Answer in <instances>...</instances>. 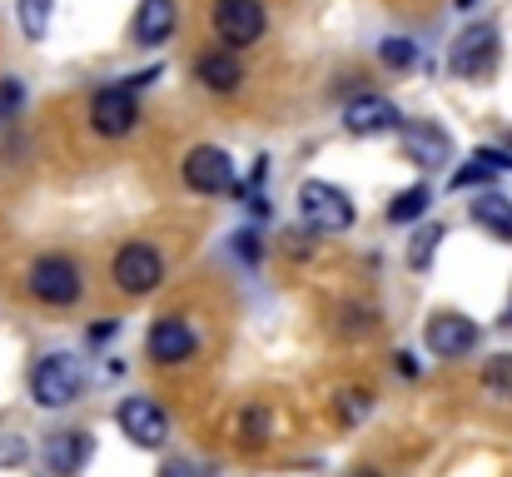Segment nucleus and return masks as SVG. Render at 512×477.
<instances>
[{
    "mask_svg": "<svg viewBox=\"0 0 512 477\" xmlns=\"http://www.w3.org/2000/svg\"><path fill=\"white\" fill-rule=\"evenodd\" d=\"M30 393L40 408H65L85 393V363L70 353H45L30 373Z\"/></svg>",
    "mask_w": 512,
    "mask_h": 477,
    "instance_id": "f257e3e1",
    "label": "nucleus"
},
{
    "mask_svg": "<svg viewBox=\"0 0 512 477\" xmlns=\"http://www.w3.org/2000/svg\"><path fill=\"white\" fill-rule=\"evenodd\" d=\"M299 219L314 234H343L353 224V199L329 179H304L299 184Z\"/></svg>",
    "mask_w": 512,
    "mask_h": 477,
    "instance_id": "f03ea898",
    "label": "nucleus"
},
{
    "mask_svg": "<svg viewBox=\"0 0 512 477\" xmlns=\"http://www.w3.org/2000/svg\"><path fill=\"white\" fill-rule=\"evenodd\" d=\"M30 294L50 309H65L80 299V264L65 259V254H40L30 264Z\"/></svg>",
    "mask_w": 512,
    "mask_h": 477,
    "instance_id": "7ed1b4c3",
    "label": "nucleus"
},
{
    "mask_svg": "<svg viewBox=\"0 0 512 477\" xmlns=\"http://www.w3.org/2000/svg\"><path fill=\"white\" fill-rule=\"evenodd\" d=\"M453 75L463 80H488L498 70V25H468L458 40H453V55H448Z\"/></svg>",
    "mask_w": 512,
    "mask_h": 477,
    "instance_id": "20e7f679",
    "label": "nucleus"
},
{
    "mask_svg": "<svg viewBox=\"0 0 512 477\" xmlns=\"http://www.w3.org/2000/svg\"><path fill=\"white\" fill-rule=\"evenodd\" d=\"M115 284H120V294H155L160 289V279H165V259H160V249L155 244H125L120 254H115Z\"/></svg>",
    "mask_w": 512,
    "mask_h": 477,
    "instance_id": "39448f33",
    "label": "nucleus"
},
{
    "mask_svg": "<svg viewBox=\"0 0 512 477\" xmlns=\"http://www.w3.org/2000/svg\"><path fill=\"white\" fill-rule=\"evenodd\" d=\"M269 15L259 0H214V35L229 45V50H244L264 35Z\"/></svg>",
    "mask_w": 512,
    "mask_h": 477,
    "instance_id": "423d86ee",
    "label": "nucleus"
},
{
    "mask_svg": "<svg viewBox=\"0 0 512 477\" xmlns=\"http://www.w3.org/2000/svg\"><path fill=\"white\" fill-rule=\"evenodd\" d=\"M184 184H189V189H199V194L239 189L229 150H219V145H199V150H189V155H184Z\"/></svg>",
    "mask_w": 512,
    "mask_h": 477,
    "instance_id": "0eeeda50",
    "label": "nucleus"
},
{
    "mask_svg": "<svg viewBox=\"0 0 512 477\" xmlns=\"http://www.w3.org/2000/svg\"><path fill=\"white\" fill-rule=\"evenodd\" d=\"M115 418H120V433L135 448H165V438H170V418L155 398H125Z\"/></svg>",
    "mask_w": 512,
    "mask_h": 477,
    "instance_id": "6e6552de",
    "label": "nucleus"
},
{
    "mask_svg": "<svg viewBox=\"0 0 512 477\" xmlns=\"http://www.w3.org/2000/svg\"><path fill=\"white\" fill-rule=\"evenodd\" d=\"M135 120H140V105H135V95H130L125 85H110V90H100V95L90 100V125H95L105 140L130 135Z\"/></svg>",
    "mask_w": 512,
    "mask_h": 477,
    "instance_id": "1a4fd4ad",
    "label": "nucleus"
},
{
    "mask_svg": "<svg viewBox=\"0 0 512 477\" xmlns=\"http://www.w3.org/2000/svg\"><path fill=\"white\" fill-rule=\"evenodd\" d=\"M423 343H428V353H438V358H463V353L478 343V323L463 314H438L428 323Z\"/></svg>",
    "mask_w": 512,
    "mask_h": 477,
    "instance_id": "9d476101",
    "label": "nucleus"
},
{
    "mask_svg": "<svg viewBox=\"0 0 512 477\" xmlns=\"http://www.w3.org/2000/svg\"><path fill=\"white\" fill-rule=\"evenodd\" d=\"M343 125H348L353 135H383V130H398L403 115H398V105L383 100V95H358V100H348Z\"/></svg>",
    "mask_w": 512,
    "mask_h": 477,
    "instance_id": "9b49d317",
    "label": "nucleus"
},
{
    "mask_svg": "<svg viewBox=\"0 0 512 477\" xmlns=\"http://www.w3.org/2000/svg\"><path fill=\"white\" fill-rule=\"evenodd\" d=\"M403 155L413 164H423V169H438V164L453 159V145H448V135L438 125L423 120V125H403Z\"/></svg>",
    "mask_w": 512,
    "mask_h": 477,
    "instance_id": "f8f14e48",
    "label": "nucleus"
},
{
    "mask_svg": "<svg viewBox=\"0 0 512 477\" xmlns=\"http://www.w3.org/2000/svg\"><path fill=\"white\" fill-rule=\"evenodd\" d=\"M194 353V328L184 323V318H160L155 328H150V358L155 363H184Z\"/></svg>",
    "mask_w": 512,
    "mask_h": 477,
    "instance_id": "ddd939ff",
    "label": "nucleus"
},
{
    "mask_svg": "<svg viewBox=\"0 0 512 477\" xmlns=\"http://www.w3.org/2000/svg\"><path fill=\"white\" fill-rule=\"evenodd\" d=\"M179 25V5L174 0H140L135 10V45H165Z\"/></svg>",
    "mask_w": 512,
    "mask_h": 477,
    "instance_id": "4468645a",
    "label": "nucleus"
},
{
    "mask_svg": "<svg viewBox=\"0 0 512 477\" xmlns=\"http://www.w3.org/2000/svg\"><path fill=\"white\" fill-rule=\"evenodd\" d=\"M90 458V433H55L45 443V468L55 477H75Z\"/></svg>",
    "mask_w": 512,
    "mask_h": 477,
    "instance_id": "2eb2a0df",
    "label": "nucleus"
},
{
    "mask_svg": "<svg viewBox=\"0 0 512 477\" xmlns=\"http://www.w3.org/2000/svg\"><path fill=\"white\" fill-rule=\"evenodd\" d=\"M194 75H199V80H204V90H214V95H234V90L244 85V65H239L234 55H224V50L199 55Z\"/></svg>",
    "mask_w": 512,
    "mask_h": 477,
    "instance_id": "dca6fc26",
    "label": "nucleus"
},
{
    "mask_svg": "<svg viewBox=\"0 0 512 477\" xmlns=\"http://www.w3.org/2000/svg\"><path fill=\"white\" fill-rule=\"evenodd\" d=\"M473 219H478L483 229H493L498 239H508L512 244V199H498V194L473 199Z\"/></svg>",
    "mask_w": 512,
    "mask_h": 477,
    "instance_id": "f3484780",
    "label": "nucleus"
},
{
    "mask_svg": "<svg viewBox=\"0 0 512 477\" xmlns=\"http://www.w3.org/2000/svg\"><path fill=\"white\" fill-rule=\"evenodd\" d=\"M428 204H433V189H428V184H408V189L388 204V219H393V224H413V219L428 214Z\"/></svg>",
    "mask_w": 512,
    "mask_h": 477,
    "instance_id": "a211bd4d",
    "label": "nucleus"
},
{
    "mask_svg": "<svg viewBox=\"0 0 512 477\" xmlns=\"http://www.w3.org/2000/svg\"><path fill=\"white\" fill-rule=\"evenodd\" d=\"M50 10H55V0H20V5H15L25 40H45V30H50Z\"/></svg>",
    "mask_w": 512,
    "mask_h": 477,
    "instance_id": "6ab92c4d",
    "label": "nucleus"
},
{
    "mask_svg": "<svg viewBox=\"0 0 512 477\" xmlns=\"http://www.w3.org/2000/svg\"><path fill=\"white\" fill-rule=\"evenodd\" d=\"M483 388L493 398H512V353H498L483 363Z\"/></svg>",
    "mask_w": 512,
    "mask_h": 477,
    "instance_id": "aec40b11",
    "label": "nucleus"
},
{
    "mask_svg": "<svg viewBox=\"0 0 512 477\" xmlns=\"http://www.w3.org/2000/svg\"><path fill=\"white\" fill-rule=\"evenodd\" d=\"M378 60H383V65H393V70H408V65L418 60V45H413V40H403V35H388V40L378 45Z\"/></svg>",
    "mask_w": 512,
    "mask_h": 477,
    "instance_id": "412c9836",
    "label": "nucleus"
},
{
    "mask_svg": "<svg viewBox=\"0 0 512 477\" xmlns=\"http://www.w3.org/2000/svg\"><path fill=\"white\" fill-rule=\"evenodd\" d=\"M368 408H373V398H368L363 388H348V393H339V418H343V423L368 418Z\"/></svg>",
    "mask_w": 512,
    "mask_h": 477,
    "instance_id": "4be33fe9",
    "label": "nucleus"
},
{
    "mask_svg": "<svg viewBox=\"0 0 512 477\" xmlns=\"http://www.w3.org/2000/svg\"><path fill=\"white\" fill-rule=\"evenodd\" d=\"M488 179H493V169L473 159V164H463V169H453V179H448V184H453V189L463 194V189H478V184H488Z\"/></svg>",
    "mask_w": 512,
    "mask_h": 477,
    "instance_id": "5701e85b",
    "label": "nucleus"
},
{
    "mask_svg": "<svg viewBox=\"0 0 512 477\" xmlns=\"http://www.w3.org/2000/svg\"><path fill=\"white\" fill-rule=\"evenodd\" d=\"M438 239H443V229H438V224H433V229H423V234H418V244H413V254H408V264H413V269H423V264L433 259Z\"/></svg>",
    "mask_w": 512,
    "mask_h": 477,
    "instance_id": "b1692460",
    "label": "nucleus"
},
{
    "mask_svg": "<svg viewBox=\"0 0 512 477\" xmlns=\"http://www.w3.org/2000/svg\"><path fill=\"white\" fill-rule=\"evenodd\" d=\"M244 443H249V448L269 443V413H264V408H249V418H244Z\"/></svg>",
    "mask_w": 512,
    "mask_h": 477,
    "instance_id": "393cba45",
    "label": "nucleus"
},
{
    "mask_svg": "<svg viewBox=\"0 0 512 477\" xmlns=\"http://www.w3.org/2000/svg\"><path fill=\"white\" fill-rule=\"evenodd\" d=\"M234 254H239L244 264H259V254H264L259 234H254V229H239V234H234Z\"/></svg>",
    "mask_w": 512,
    "mask_h": 477,
    "instance_id": "a878e982",
    "label": "nucleus"
},
{
    "mask_svg": "<svg viewBox=\"0 0 512 477\" xmlns=\"http://www.w3.org/2000/svg\"><path fill=\"white\" fill-rule=\"evenodd\" d=\"M20 463H25V438L5 433L0 438V468H20Z\"/></svg>",
    "mask_w": 512,
    "mask_h": 477,
    "instance_id": "bb28decb",
    "label": "nucleus"
},
{
    "mask_svg": "<svg viewBox=\"0 0 512 477\" xmlns=\"http://www.w3.org/2000/svg\"><path fill=\"white\" fill-rule=\"evenodd\" d=\"M160 477H199V473H194V463L174 458V463H165V468H160Z\"/></svg>",
    "mask_w": 512,
    "mask_h": 477,
    "instance_id": "cd10ccee",
    "label": "nucleus"
},
{
    "mask_svg": "<svg viewBox=\"0 0 512 477\" xmlns=\"http://www.w3.org/2000/svg\"><path fill=\"white\" fill-rule=\"evenodd\" d=\"M0 105H5V110H10V105H20V85H15V80H5V85H0Z\"/></svg>",
    "mask_w": 512,
    "mask_h": 477,
    "instance_id": "c85d7f7f",
    "label": "nucleus"
},
{
    "mask_svg": "<svg viewBox=\"0 0 512 477\" xmlns=\"http://www.w3.org/2000/svg\"><path fill=\"white\" fill-rule=\"evenodd\" d=\"M115 328H120V323H95V328H90V338H95V343H105Z\"/></svg>",
    "mask_w": 512,
    "mask_h": 477,
    "instance_id": "c756f323",
    "label": "nucleus"
},
{
    "mask_svg": "<svg viewBox=\"0 0 512 477\" xmlns=\"http://www.w3.org/2000/svg\"><path fill=\"white\" fill-rule=\"evenodd\" d=\"M398 373H408V378L418 373V363H413V353H398Z\"/></svg>",
    "mask_w": 512,
    "mask_h": 477,
    "instance_id": "7c9ffc66",
    "label": "nucleus"
},
{
    "mask_svg": "<svg viewBox=\"0 0 512 477\" xmlns=\"http://www.w3.org/2000/svg\"><path fill=\"white\" fill-rule=\"evenodd\" d=\"M453 5H458V10H468V5H478V0H453Z\"/></svg>",
    "mask_w": 512,
    "mask_h": 477,
    "instance_id": "2f4dec72",
    "label": "nucleus"
},
{
    "mask_svg": "<svg viewBox=\"0 0 512 477\" xmlns=\"http://www.w3.org/2000/svg\"><path fill=\"white\" fill-rule=\"evenodd\" d=\"M353 477H378V473H373V468H363V473H353Z\"/></svg>",
    "mask_w": 512,
    "mask_h": 477,
    "instance_id": "473e14b6",
    "label": "nucleus"
},
{
    "mask_svg": "<svg viewBox=\"0 0 512 477\" xmlns=\"http://www.w3.org/2000/svg\"><path fill=\"white\" fill-rule=\"evenodd\" d=\"M508 323H512V309H508Z\"/></svg>",
    "mask_w": 512,
    "mask_h": 477,
    "instance_id": "72a5a7b5",
    "label": "nucleus"
}]
</instances>
